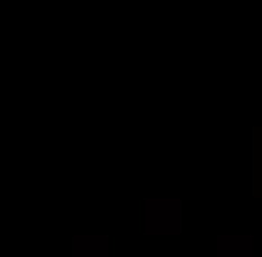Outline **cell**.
<instances>
[{
	"label": "cell",
	"mask_w": 262,
	"mask_h": 257,
	"mask_svg": "<svg viewBox=\"0 0 262 257\" xmlns=\"http://www.w3.org/2000/svg\"><path fill=\"white\" fill-rule=\"evenodd\" d=\"M73 257H108V235H73Z\"/></svg>",
	"instance_id": "3"
},
{
	"label": "cell",
	"mask_w": 262,
	"mask_h": 257,
	"mask_svg": "<svg viewBox=\"0 0 262 257\" xmlns=\"http://www.w3.org/2000/svg\"><path fill=\"white\" fill-rule=\"evenodd\" d=\"M140 226H145V235H177L185 226L181 199H145V207H140Z\"/></svg>",
	"instance_id": "1"
},
{
	"label": "cell",
	"mask_w": 262,
	"mask_h": 257,
	"mask_svg": "<svg viewBox=\"0 0 262 257\" xmlns=\"http://www.w3.org/2000/svg\"><path fill=\"white\" fill-rule=\"evenodd\" d=\"M217 257H253V235H217Z\"/></svg>",
	"instance_id": "2"
}]
</instances>
